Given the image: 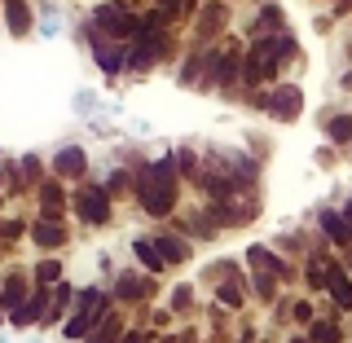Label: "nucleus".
<instances>
[{
  "label": "nucleus",
  "instance_id": "obj_14",
  "mask_svg": "<svg viewBox=\"0 0 352 343\" xmlns=\"http://www.w3.org/2000/svg\"><path fill=\"white\" fill-rule=\"evenodd\" d=\"M154 247H159V256H163V264L168 269H181V264H190V256H194V242L185 238V234H154Z\"/></svg>",
  "mask_w": 352,
  "mask_h": 343
},
{
  "label": "nucleus",
  "instance_id": "obj_25",
  "mask_svg": "<svg viewBox=\"0 0 352 343\" xmlns=\"http://www.w3.org/2000/svg\"><path fill=\"white\" fill-rule=\"evenodd\" d=\"M132 172H124V168H119L115 176H106V190H110V198H124V194H132Z\"/></svg>",
  "mask_w": 352,
  "mask_h": 343
},
{
  "label": "nucleus",
  "instance_id": "obj_28",
  "mask_svg": "<svg viewBox=\"0 0 352 343\" xmlns=\"http://www.w3.org/2000/svg\"><path fill=\"white\" fill-rule=\"evenodd\" d=\"M344 216H348V220H352V194H348V198H344Z\"/></svg>",
  "mask_w": 352,
  "mask_h": 343
},
{
  "label": "nucleus",
  "instance_id": "obj_26",
  "mask_svg": "<svg viewBox=\"0 0 352 343\" xmlns=\"http://www.w3.org/2000/svg\"><path fill=\"white\" fill-rule=\"evenodd\" d=\"M291 322H295V326H313V322H317V304H313V300H300V304L291 308Z\"/></svg>",
  "mask_w": 352,
  "mask_h": 343
},
{
  "label": "nucleus",
  "instance_id": "obj_22",
  "mask_svg": "<svg viewBox=\"0 0 352 343\" xmlns=\"http://www.w3.org/2000/svg\"><path fill=\"white\" fill-rule=\"evenodd\" d=\"M216 300L225 304V308H242V304H247V278H229V282H220V286H216Z\"/></svg>",
  "mask_w": 352,
  "mask_h": 343
},
{
  "label": "nucleus",
  "instance_id": "obj_11",
  "mask_svg": "<svg viewBox=\"0 0 352 343\" xmlns=\"http://www.w3.org/2000/svg\"><path fill=\"white\" fill-rule=\"evenodd\" d=\"M31 291V273L27 269H9L5 282H0V322H9V317L18 313V304L27 300Z\"/></svg>",
  "mask_w": 352,
  "mask_h": 343
},
{
  "label": "nucleus",
  "instance_id": "obj_27",
  "mask_svg": "<svg viewBox=\"0 0 352 343\" xmlns=\"http://www.w3.org/2000/svg\"><path fill=\"white\" fill-rule=\"evenodd\" d=\"M18 238H27V225L22 220H0V242H18Z\"/></svg>",
  "mask_w": 352,
  "mask_h": 343
},
{
  "label": "nucleus",
  "instance_id": "obj_5",
  "mask_svg": "<svg viewBox=\"0 0 352 343\" xmlns=\"http://www.w3.org/2000/svg\"><path fill=\"white\" fill-rule=\"evenodd\" d=\"M264 115L278 119V124H295L304 115V93L295 84H273L269 97H264Z\"/></svg>",
  "mask_w": 352,
  "mask_h": 343
},
{
  "label": "nucleus",
  "instance_id": "obj_29",
  "mask_svg": "<svg viewBox=\"0 0 352 343\" xmlns=\"http://www.w3.org/2000/svg\"><path fill=\"white\" fill-rule=\"evenodd\" d=\"M313 5H326V0H313Z\"/></svg>",
  "mask_w": 352,
  "mask_h": 343
},
{
  "label": "nucleus",
  "instance_id": "obj_31",
  "mask_svg": "<svg viewBox=\"0 0 352 343\" xmlns=\"http://www.w3.org/2000/svg\"><path fill=\"white\" fill-rule=\"evenodd\" d=\"M348 53H352V49H348Z\"/></svg>",
  "mask_w": 352,
  "mask_h": 343
},
{
  "label": "nucleus",
  "instance_id": "obj_15",
  "mask_svg": "<svg viewBox=\"0 0 352 343\" xmlns=\"http://www.w3.org/2000/svg\"><path fill=\"white\" fill-rule=\"evenodd\" d=\"M247 264H251V269H260V273H273L278 282H291L295 278V264H286L278 251L260 247V242H256V247H247Z\"/></svg>",
  "mask_w": 352,
  "mask_h": 343
},
{
  "label": "nucleus",
  "instance_id": "obj_6",
  "mask_svg": "<svg viewBox=\"0 0 352 343\" xmlns=\"http://www.w3.org/2000/svg\"><path fill=\"white\" fill-rule=\"evenodd\" d=\"M317 229H322V242H330L335 251H352V220L344 216V207H322Z\"/></svg>",
  "mask_w": 352,
  "mask_h": 343
},
{
  "label": "nucleus",
  "instance_id": "obj_2",
  "mask_svg": "<svg viewBox=\"0 0 352 343\" xmlns=\"http://www.w3.org/2000/svg\"><path fill=\"white\" fill-rule=\"evenodd\" d=\"M115 291L110 286H102V282H93V286H80V300H75V308H71V317L58 326L62 330V339L66 343H84L88 335H93L97 326H102V317L106 313H115Z\"/></svg>",
  "mask_w": 352,
  "mask_h": 343
},
{
  "label": "nucleus",
  "instance_id": "obj_1",
  "mask_svg": "<svg viewBox=\"0 0 352 343\" xmlns=\"http://www.w3.org/2000/svg\"><path fill=\"white\" fill-rule=\"evenodd\" d=\"M132 203L150 220H168L181 207V168H176V150L159 154V159L141 163L132 172Z\"/></svg>",
  "mask_w": 352,
  "mask_h": 343
},
{
  "label": "nucleus",
  "instance_id": "obj_21",
  "mask_svg": "<svg viewBox=\"0 0 352 343\" xmlns=\"http://www.w3.org/2000/svg\"><path fill=\"white\" fill-rule=\"evenodd\" d=\"M62 278H66V269H62L58 256H44V260H36V269H31V282H40V286H58Z\"/></svg>",
  "mask_w": 352,
  "mask_h": 343
},
{
  "label": "nucleus",
  "instance_id": "obj_20",
  "mask_svg": "<svg viewBox=\"0 0 352 343\" xmlns=\"http://www.w3.org/2000/svg\"><path fill=\"white\" fill-rule=\"evenodd\" d=\"M348 330L339 322H330V317H317L313 326H308V343H344Z\"/></svg>",
  "mask_w": 352,
  "mask_h": 343
},
{
  "label": "nucleus",
  "instance_id": "obj_12",
  "mask_svg": "<svg viewBox=\"0 0 352 343\" xmlns=\"http://www.w3.org/2000/svg\"><path fill=\"white\" fill-rule=\"evenodd\" d=\"M75 300H80V286H71V278H62L58 286L49 291V313H44V322L40 326H62L66 317H71V308H75Z\"/></svg>",
  "mask_w": 352,
  "mask_h": 343
},
{
  "label": "nucleus",
  "instance_id": "obj_9",
  "mask_svg": "<svg viewBox=\"0 0 352 343\" xmlns=\"http://www.w3.org/2000/svg\"><path fill=\"white\" fill-rule=\"evenodd\" d=\"M27 238H31L36 251H49V256H53V251H62L66 242H71V229H66V220H40L36 216L27 225Z\"/></svg>",
  "mask_w": 352,
  "mask_h": 343
},
{
  "label": "nucleus",
  "instance_id": "obj_17",
  "mask_svg": "<svg viewBox=\"0 0 352 343\" xmlns=\"http://www.w3.org/2000/svg\"><path fill=\"white\" fill-rule=\"evenodd\" d=\"M128 326H132L128 308H115V313H106V317H102V326H97V330H93V335H88L84 343H119Z\"/></svg>",
  "mask_w": 352,
  "mask_h": 343
},
{
  "label": "nucleus",
  "instance_id": "obj_10",
  "mask_svg": "<svg viewBox=\"0 0 352 343\" xmlns=\"http://www.w3.org/2000/svg\"><path fill=\"white\" fill-rule=\"evenodd\" d=\"M36 198H40V220H66V207H71L66 181H58V176H44Z\"/></svg>",
  "mask_w": 352,
  "mask_h": 343
},
{
  "label": "nucleus",
  "instance_id": "obj_23",
  "mask_svg": "<svg viewBox=\"0 0 352 343\" xmlns=\"http://www.w3.org/2000/svg\"><path fill=\"white\" fill-rule=\"evenodd\" d=\"M18 176H22V185H27V190H40V181L44 176H49V168H44V159H36V154H22L18 159Z\"/></svg>",
  "mask_w": 352,
  "mask_h": 343
},
{
  "label": "nucleus",
  "instance_id": "obj_30",
  "mask_svg": "<svg viewBox=\"0 0 352 343\" xmlns=\"http://www.w3.org/2000/svg\"><path fill=\"white\" fill-rule=\"evenodd\" d=\"M0 282H5V273H0Z\"/></svg>",
  "mask_w": 352,
  "mask_h": 343
},
{
  "label": "nucleus",
  "instance_id": "obj_16",
  "mask_svg": "<svg viewBox=\"0 0 352 343\" xmlns=\"http://www.w3.org/2000/svg\"><path fill=\"white\" fill-rule=\"evenodd\" d=\"M0 9H5V27L14 40H27L31 31H36V9L27 5V0H0Z\"/></svg>",
  "mask_w": 352,
  "mask_h": 343
},
{
  "label": "nucleus",
  "instance_id": "obj_3",
  "mask_svg": "<svg viewBox=\"0 0 352 343\" xmlns=\"http://www.w3.org/2000/svg\"><path fill=\"white\" fill-rule=\"evenodd\" d=\"M110 203H115V198H110L106 181H80V185H75V194H71V212L88 229H106L110 220H115Z\"/></svg>",
  "mask_w": 352,
  "mask_h": 343
},
{
  "label": "nucleus",
  "instance_id": "obj_24",
  "mask_svg": "<svg viewBox=\"0 0 352 343\" xmlns=\"http://www.w3.org/2000/svg\"><path fill=\"white\" fill-rule=\"evenodd\" d=\"M168 308H172V313H190V308H194V286H190V282L172 286V295H168Z\"/></svg>",
  "mask_w": 352,
  "mask_h": 343
},
{
  "label": "nucleus",
  "instance_id": "obj_19",
  "mask_svg": "<svg viewBox=\"0 0 352 343\" xmlns=\"http://www.w3.org/2000/svg\"><path fill=\"white\" fill-rule=\"evenodd\" d=\"M326 141H330L335 150H352V110L326 119Z\"/></svg>",
  "mask_w": 352,
  "mask_h": 343
},
{
  "label": "nucleus",
  "instance_id": "obj_7",
  "mask_svg": "<svg viewBox=\"0 0 352 343\" xmlns=\"http://www.w3.org/2000/svg\"><path fill=\"white\" fill-rule=\"evenodd\" d=\"M49 176H58V181H88V150L84 146H62L58 154L49 159Z\"/></svg>",
  "mask_w": 352,
  "mask_h": 343
},
{
  "label": "nucleus",
  "instance_id": "obj_4",
  "mask_svg": "<svg viewBox=\"0 0 352 343\" xmlns=\"http://www.w3.org/2000/svg\"><path fill=\"white\" fill-rule=\"evenodd\" d=\"M110 291H115V304H119V308L137 313V308L154 295V282L141 278L137 269H124V273H115V278H110Z\"/></svg>",
  "mask_w": 352,
  "mask_h": 343
},
{
  "label": "nucleus",
  "instance_id": "obj_13",
  "mask_svg": "<svg viewBox=\"0 0 352 343\" xmlns=\"http://www.w3.org/2000/svg\"><path fill=\"white\" fill-rule=\"evenodd\" d=\"M225 22H229V5H225V0H207V5L198 9V27H194L198 44H194V49H207V40H216Z\"/></svg>",
  "mask_w": 352,
  "mask_h": 343
},
{
  "label": "nucleus",
  "instance_id": "obj_18",
  "mask_svg": "<svg viewBox=\"0 0 352 343\" xmlns=\"http://www.w3.org/2000/svg\"><path fill=\"white\" fill-rule=\"evenodd\" d=\"M128 247H132V260H137L146 273H168V264H163L159 247H154V238H141V234H137V238L128 242Z\"/></svg>",
  "mask_w": 352,
  "mask_h": 343
},
{
  "label": "nucleus",
  "instance_id": "obj_8",
  "mask_svg": "<svg viewBox=\"0 0 352 343\" xmlns=\"http://www.w3.org/2000/svg\"><path fill=\"white\" fill-rule=\"evenodd\" d=\"M49 291H53V286L31 282L27 300H22V304H18V313L9 317V326H14V330H31V326H40V322H44V313H49Z\"/></svg>",
  "mask_w": 352,
  "mask_h": 343
}]
</instances>
